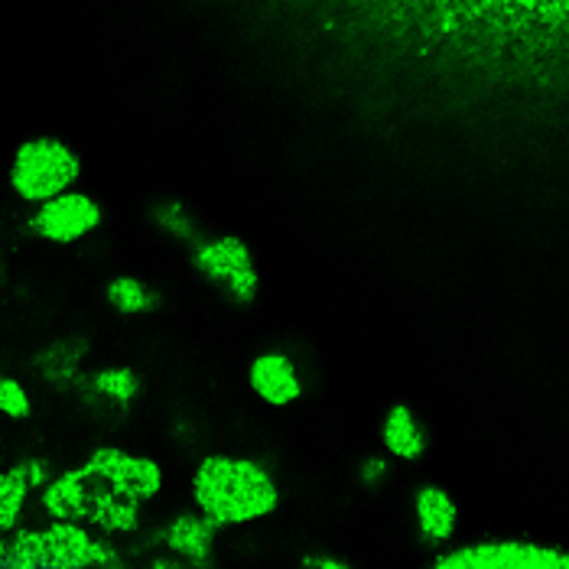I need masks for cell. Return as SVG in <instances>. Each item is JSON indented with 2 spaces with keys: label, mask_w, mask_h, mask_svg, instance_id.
Segmentation results:
<instances>
[{
  "label": "cell",
  "mask_w": 569,
  "mask_h": 569,
  "mask_svg": "<svg viewBox=\"0 0 569 569\" xmlns=\"http://www.w3.org/2000/svg\"><path fill=\"white\" fill-rule=\"evenodd\" d=\"M23 495L20 472L0 479V569H128L111 547L69 525V508L56 498H49L56 525L17 527Z\"/></svg>",
  "instance_id": "6da1fadb"
},
{
  "label": "cell",
  "mask_w": 569,
  "mask_h": 569,
  "mask_svg": "<svg viewBox=\"0 0 569 569\" xmlns=\"http://www.w3.org/2000/svg\"><path fill=\"white\" fill-rule=\"evenodd\" d=\"M417 515H420L423 530L433 533V537H442V533L449 530V525H452V508H449L446 495H439V491H423V495H420Z\"/></svg>",
  "instance_id": "52a82bcc"
},
{
  "label": "cell",
  "mask_w": 569,
  "mask_h": 569,
  "mask_svg": "<svg viewBox=\"0 0 569 569\" xmlns=\"http://www.w3.org/2000/svg\"><path fill=\"white\" fill-rule=\"evenodd\" d=\"M388 442H391L397 456H417L420 452V433H417L413 420L403 410H395L391 420H388Z\"/></svg>",
  "instance_id": "ba28073f"
},
{
  "label": "cell",
  "mask_w": 569,
  "mask_h": 569,
  "mask_svg": "<svg viewBox=\"0 0 569 569\" xmlns=\"http://www.w3.org/2000/svg\"><path fill=\"white\" fill-rule=\"evenodd\" d=\"M312 569H349V567H342V563H336V560H316Z\"/></svg>",
  "instance_id": "30bf717a"
},
{
  "label": "cell",
  "mask_w": 569,
  "mask_h": 569,
  "mask_svg": "<svg viewBox=\"0 0 569 569\" xmlns=\"http://www.w3.org/2000/svg\"><path fill=\"white\" fill-rule=\"evenodd\" d=\"M94 221H98V209L88 199L66 196L40 212V231L52 241H72V238H82Z\"/></svg>",
  "instance_id": "5b68a950"
},
{
  "label": "cell",
  "mask_w": 569,
  "mask_h": 569,
  "mask_svg": "<svg viewBox=\"0 0 569 569\" xmlns=\"http://www.w3.org/2000/svg\"><path fill=\"white\" fill-rule=\"evenodd\" d=\"M437 569H569V553L530 543H485L446 557Z\"/></svg>",
  "instance_id": "277c9868"
},
{
  "label": "cell",
  "mask_w": 569,
  "mask_h": 569,
  "mask_svg": "<svg viewBox=\"0 0 569 569\" xmlns=\"http://www.w3.org/2000/svg\"><path fill=\"white\" fill-rule=\"evenodd\" d=\"M0 410L3 413H10V417H23L27 410H30V400L23 395V388L20 385H13V381H0Z\"/></svg>",
  "instance_id": "9c48e42d"
},
{
  "label": "cell",
  "mask_w": 569,
  "mask_h": 569,
  "mask_svg": "<svg viewBox=\"0 0 569 569\" xmlns=\"http://www.w3.org/2000/svg\"><path fill=\"white\" fill-rule=\"evenodd\" d=\"M196 488L209 518L221 525L258 518L273 505V485L267 482L261 469L248 462H231V459L206 462Z\"/></svg>",
  "instance_id": "7a4b0ae2"
},
{
  "label": "cell",
  "mask_w": 569,
  "mask_h": 569,
  "mask_svg": "<svg viewBox=\"0 0 569 569\" xmlns=\"http://www.w3.org/2000/svg\"><path fill=\"white\" fill-rule=\"evenodd\" d=\"M254 385H258V391L267 400H277V403L297 395V378H293V371H290V365L283 358H263V361H258Z\"/></svg>",
  "instance_id": "8992f818"
},
{
  "label": "cell",
  "mask_w": 569,
  "mask_h": 569,
  "mask_svg": "<svg viewBox=\"0 0 569 569\" xmlns=\"http://www.w3.org/2000/svg\"><path fill=\"white\" fill-rule=\"evenodd\" d=\"M76 160L66 147L59 143H30L20 150L17 157V167H13V182L23 196L30 199H46V196H56L62 186L72 182L76 176Z\"/></svg>",
  "instance_id": "3957f363"
}]
</instances>
